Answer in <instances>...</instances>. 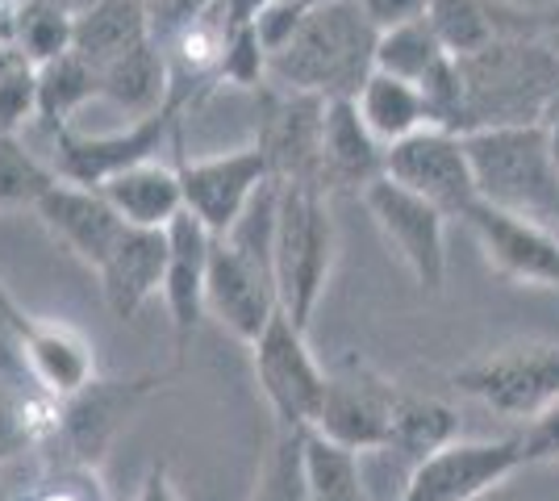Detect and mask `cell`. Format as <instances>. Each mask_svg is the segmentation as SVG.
Wrapping results in <instances>:
<instances>
[{"label": "cell", "mask_w": 559, "mask_h": 501, "mask_svg": "<svg viewBox=\"0 0 559 501\" xmlns=\"http://www.w3.org/2000/svg\"><path fill=\"white\" fill-rule=\"evenodd\" d=\"M376 29L359 0L309 9L293 38L267 55V84L284 93L350 100L376 72Z\"/></svg>", "instance_id": "1"}, {"label": "cell", "mask_w": 559, "mask_h": 501, "mask_svg": "<svg viewBox=\"0 0 559 501\" xmlns=\"http://www.w3.org/2000/svg\"><path fill=\"white\" fill-rule=\"evenodd\" d=\"M464 88V134L538 126L559 96V59L543 38H497L455 59Z\"/></svg>", "instance_id": "2"}, {"label": "cell", "mask_w": 559, "mask_h": 501, "mask_svg": "<svg viewBox=\"0 0 559 501\" xmlns=\"http://www.w3.org/2000/svg\"><path fill=\"white\" fill-rule=\"evenodd\" d=\"M467 159L485 205L531 217L559 235V164L547 126H497L464 134Z\"/></svg>", "instance_id": "3"}, {"label": "cell", "mask_w": 559, "mask_h": 501, "mask_svg": "<svg viewBox=\"0 0 559 501\" xmlns=\"http://www.w3.org/2000/svg\"><path fill=\"white\" fill-rule=\"evenodd\" d=\"M334 260H338V226L330 217V196L313 184H280L272 276H276L280 310L301 331H309L326 297Z\"/></svg>", "instance_id": "4"}, {"label": "cell", "mask_w": 559, "mask_h": 501, "mask_svg": "<svg viewBox=\"0 0 559 501\" xmlns=\"http://www.w3.org/2000/svg\"><path fill=\"white\" fill-rule=\"evenodd\" d=\"M447 381L489 414L526 427L559 402V343H513L455 368Z\"/></svg>", "instance_id": "5"}, {"label": "cell", "mask_w": 559, "mask_h": 501, "mask_svg": "<svg viewBox=\"0 0 559 501\" xmlns=\"http://www.w3.org/2000/svg\"><path fill=\"white\" fill-rule=\"evenodd\" d=\"M305 334L309 331L280 310L251 343L255 384L276 418V430H309L326 397V363L309 351Z\"/></svg>", "instance_id": "6"}, {"label": "cell", "mask_w": 559, "mask_h": 501, "mask_svg": "<svg viewBox=\"0 0 559 501\" xmlns=\"http://www.w3.org/2000/svg\"><path fill=\"white\" fill-rule=\"evenodd\" d=\"M396 393H401V384L350 351L334 368H326V397H322V409L309 430L355 455L384 452Z\"/></svg>", "instance_id": "7"}, {"label": "cell", "mask_w": 559, "mask_h": 501, "mask_svg": "<svg viewBox=\"0 0 559 501\" xmlns=\"http://www.w3.org/2000/svg\"><path fill=\"white\" fill-rule=\"evenodd\" d=\"M164 381L167 377H130V381L96 377L88 389L59 402V430L43 448V455L84 464V468H100V460L114 448L121 427L164 389Z\"/></svg>", "instance_id": "8"}, {"label": "cell", "mask_w": 559, "mask_h": 501, "mask_svg": "<svg viewBox=\"0 0 559 501\" xmlns=\"http://www.w3.org/2000/svg\"><path fill=\"white\" fill-rule=\"evenodd\" d=\"M180 114H185V105L167 100V109L142 121H126V130H114V134H80L75 126H63V130L50 134L55 139L50 167L68 184L100 189V184L114 180L117 171L146 164V159H159L167 139L180 134Z\"/></svg>", "instance_id": "9"}, {"label": "cell", "mask_w": 559, "mask_h": 501, "mask_svg": "<svg viewBox=\"0 0 559 501\" xmlns=\"http://www.w3.org/2000/svg\"><path fill=\"white\" fill-rule=\"evenodd\" d=\"M384 176L401 189L418 192L421 201H430L439 214H447V222L451 217L464 222L472 214V205H480L464 134H451L439 126H426L418 134H409L405 143L389 146Z\"/></svg>", "instance_id": "10"}, {"label": "cell", "mask_w": 559, "mask_h": 501, "mask_svg": "<svg viewBox=\"0 0 559 501\" xmlns=\"http://www.w3.org/2000/svg\"><path fill=\"white\" fill-rule=\"evenodd\" d=\"M364 210L372 214L376 230L389 251L405 263L421 293H443L447 285V214H439L418 192L401 189L389 176L364 189Z\"/></svg>", "instance_id": "11"}, {"label": "cell", "mask_w": 559, "mask_h": 501, "mask_svg": "<svg viewBox=\"0 0 559 501\" xmlns=\"http://www.w3.org/2000/svg\"><path fill=\"white\" fill-rule=\"evenodd\" d=\"M522 443L506 439H460L409 468L396 501H480L497 493L513 473H522Z\"/></svg>", "instance_id": "12"}, {"label": "cell", "mask_w": 559, "mask_h": 501, "mask_svg": "<svg viewBox=\"0 0 559 501\" xmlns=\"http://www.w3.org/2000/svg\"><path fill=\"white\" fill-rule=\"evenodd\" d=\"M176 171H180V189H185V210L213 239L230 235V226L255 201V192L272 180V167L255 143L205 155V159L176 155Z\"/></svg>", "instance_id": "13"}, {"label": "cell", "mask_w": 559, "mask_h": 501, "mask_svg": "<svg viewBox=\"0 0 559 501\" xmlns=\"http://www.w3.org/2000/svg\"><path fill=\"white\" fill-rule=\"evenodd\" d=\"M263 118L255 146L280 184H313L322 189V121L326 100L305 93H284L263 84Z\"/></svg>", "instance_id": "14"}, {"label": "cell", "mask_w": 559, "mask_h": 501, "mask_svg": "<svg viewBox=\"0 0 559 501\" xmlns=\"http://www.w3.org/2000/svg\"><path fill=\"white\" fill-rule=\"evenodd\" d=\"M485 263L501 281L526 288H559V235L531 217L506 214L497 205H472L464 217Z\"/></svg>", "instance_id": "15"}, {"label": "cell", "mask_w": 559, "mask_h": 501, "mask_svg": "<svg viewBox=\"0 0 559 501\" xmlns=\"http://www.w3.org/2000/svg\"><path fill=\"white\" fill-rule=\"evenodd\" d=\"M205 313L238 343H255L280 313L276 276L263 263L238 255L226 239H213L210 276H205Z\"/></svg>", "instance_id": "16"}, {"label": "cell", "mask_w": 559, "mask_h": 501, "mask_svg": "<svg viewBox=\"0 0 559 501\" xmlns=\"http://www.w3.org/2000/svg\"><path fill=\"white\" fill-rule=\"evenodd\" d=\"M213 235L197 217L180 214L167 226V272H164V306L171 322V351L176 368L185 363L197 326L205 318V276H210Z\"/></svg>", "instance_id": "17"}, {"label": "cell", "mask_w": 559, "mask_h": 501, "mask_svg": "<svg viewBox=\"0 0 559 501\" xmlns=\"http://www.w3.org/2000/svg\"><path fill=\"white\" fill-rule=\"evenodd\" d=\"M34 214H38V222L68 247L75 260L88 263L93 272L109 260V251L117 247V239L126 235V222H121V214L109 205L105 192L84 189V184H68V180H59V184L34 205Z\"/></svg>", "instance_id": "18"}, {"label": "cell", "mask_w": 559, "mask_h": 501, "mask_svg": "<svg viewBox=\"0 0 559 501\" xmlns=\"http://www.w3.org/2000/svg\"><path fill=\"white\" fill-rule=\"evenodd\" d=\"M167 272V230H134L126 226V235L117 239L109 260L96 267L100 297L117 322H134L142 306L164 293Z\"/></svg>", "instance_id": "19"}, {"label": "cell", "mask_w": 559, "mask_h": 501, "mask_svg": "<svg viewBox=\"0 0 559 501\" xmlns=\"http://www.w3.org/2000/svg\"><path fill=\"white\" fill-rule=\"evenodd\" d=\"M25 381L55 402H68L96 381V347L68 322L34 318L22 334Z\"/></svg>", "instance_id": "20"}, {"label": "cell", "mask_w": 559, "mask_h": 501, "mask_svg": "<svg viewBox=\"0 0 559 501\" xmlns=\"http://www.w3.org/2000/svg\"><path fill=\"white\" fill-rule=\"evenodd\" d=\"M389 146L364 126L355 100H326L322 121V192H355L364 196L368 184L384 176Z\"/></svg>", "instance_id": "21"}, {"label": "cell", "mask_w": 559, "mask_h": 501, "mask_svg": "<svg viewBox=\"0 0 559 501\" xmlns=\"http://www.w3.org/2000/svg\"><path fill=\"white\" fill-rule=\"evenodd\" d=\"M121 222L134 230H167L176 217L185 214V189L180 171L164 159H146L126 171H117L109 184H100Z\"/></svg>", "instance_id": "22"}, {"label": "cell", "mask_w": 559, "mask_h": 501, "mask_svg": "<svg viewBox=\"0 0 559 501\" xmlns=\"http://www.w3.org/2000/svg\"><path fill=\"white\" fill-rule=\"evenodd\" d=\"M426 22L447 55H455V59L485 50L497 38H543V29L526 17H506V9L497 0H430Z\"/></svg>", "instance_id": "23"}, {"label": "cell", "mask_w": 559, "mask_h": 501, "mask_svg": "<svg viewBox=\"0 0 559 501\" xmlns=\"http://www.w3.org/2000/svg\"><path fill=\"white\" fill-rule=\"evenodd\" d=\"M142 43H155L146 0H96L93 9L75 17V34H71V50L84 63H93L96 72L139 50Z\"/></svg>", "instance_id": "24"}, {"label": "cell", "mask_w": 559, "mask_h": 501, "mask_svg": "<svg viewBox=\"0 0 559 501\" xmlns=\"http://www.w3.org/2000/svg\"><path fill=\"white\" fill-rule=\"evenodd\" d=\"M451 443H460V409L435 393H418V389L401 384L384 452H396L414 468L426 455L443 452Z\"/></svg>", "instance_id": "25"}, {"label": "cell", "mask_w": 559, "mask_h": 501, "mask_svg": "<svg viewBox=\"0 0 559 501\" xmlns=\"http://www.w3.org/2000/svg\"><path fill=\"white\" fill-rule=\"evenodd\" d=\"M100 100L117 105L130 121H142L151 114L167 109L171 100V72H167V55L155 43H142L139 50L114 59L109 68H100Z\"/></svg>", "instance_id": "26"}, {"label": "cell", "mask_w": 559, "mask_h": 501, "mask_svg": "<svg viewBox=\"0 0 559 501\" xmlns=\"http://www.w3.org/2000/svg\"><path fill=\"white\" fill-rule=\"evenodd\" d=\"M59 430V402L43 389L0 381V473L22 464L25 455L43 452Z\"/></svg>", "instance_id": "27"}, {"label": "cell", "mask_w": 559, "mask_h": 501, "mask_svg": "<svg viewBox=\"0 0 559 501\" xmlns=\"http://www.w3.org/2000/svg\"><path fill=\"white\" fill-rule=\"evenodd\" d=\"M364 126L372 130L384 146L405 143L409 134H418L430 126V114H426V96H421L418 84H405L396 75L372 72L364 80V88L350 96Z\"/></svg>", "instance_id": "28"}, {"label": "cell", "mask_w": 559, "mask_h": 501, "mask_svg": "<svg viewBox=\"0 0 559 501\" xmlns=\"http://www.w3.org/2000/svg\"><path fill=\"white\" fill-rule=\"evenodd\" d=\"M447 59H455V55H447L426 17L380 29V38H376V72L396 75V80L418 84V88L443 68Z\"/></svg>", "instance_id": "29"}, {"label": "cell", "mask_w": 559, "mask_h": 501, "mask_svg": "<svg viewBox=\"0 0 559 501\" xmlns=\"http://www.w3.org/2000/svg\"><path fill=\"white\" fill-rule=\"evenodd\" d=\"M88 100H100V75L75 50L38 68V121H47L50 134L71 126Z\"/></svg>", "instance_id": "30"}, {"label": "cell", "mask_w": 559, "mask_h": 501, "mask_svg": "<svg viewBox=\"0 0 559 501\" xmlns=\"http://www.w3.org/2000/svg\"><path fill=\"white\" fill-rule=\"evenodd\" d=\"M305 480H309V501H368L359 455L313 430H305Z\"/></svg>", "instance_id": "31"}, {"label": "cell", "mask_w": 559, "mask_h": 501, "mask_svg": "<svg viewBox=\"0 0 559 501\" xmlns=\"http://www.w3.org/2000/svg\"><path fill=\"white\" fill-rule=\"evenodd\" d=\"M0 477L9 480V489H13L17 501H109L105 498V485H100V468L50 460V455H43V464L25 480H13L9 473H0Z\"/></svg>", "instance_id": "32"}, {"label": "cell", "mask_w": 559, "mask_h": 501, "mask_svg": "<svg viewBox=\"0 0 559 501\" xmlns=\"http://www.w3.org/2000/svg\"><path fill=\"white\" fill-rule=\"evenodd\" d=\"M71 34H75L71 13H63L50 0H25L17 25H13V47L22 50L34 68H47L71 50Z\"/></svg>", "instance_id": "33"}, {"label": "cell", "mask_w": 559, "mask_h": 501, "mask_svg": "<svg viewBox=\"0 0 559 501\" xmlns=\"http://www.w3.org/2000/svg\"><path fill=\"white\" fill-rule=\"evenodd\" d=\"M251 501H309L305 480V430H276L272 448L259 464Z\"/></svg>", "instance_id": "34"}, {"label": "cell", "mask_w": 559, "mask_h": 501, "mask_svg": "<svg viewBox=\"0 0 559 501\" xmlns=\"http://www.w3.org/2000/svg\"><path fill=\"white\" fill-rule=\"evenodd\" d=\"M55 184L59 176L47 159H38L22 139L0 134V210H22V205L34 210Z\"/></svg>", "instance_id": "35"}, {"label": "cell", "mask_w": 559, "mask_h": 501, "mask_svg": "<svg viewBox=\"0 0 559 501\" xmlns=\"http://www.w3.org/2000/svg\"><path fill=\"white\" fill-rule=\"evenodd\" d=\"M222 84H230V88H263L267 84V47L259 43L255 25L230 29L217 75H213V88H222Z\"/></svg>", "instance_id": "36"}, {"label": "cell", "mask_w": 559, "mask_h": 501, "mask_svg": "<svg viewBox=\"0 0 559 501\" xmlns=\"http://www.w3.org/2000/svg\"><path fill=\"white\" fill-rule=\"evenodd\" d=\"M38 118V68L29 59H17L0 75V134L17 139L25 121Z\"/></svg>", "instance_id": "37"}, {"label": "cell", "mask_w": 559, "mask_h": 501, "mask_svg": "<svg viewBox=\"0 0 559 501\" xmlns=\"http://www.w3.org/2000/svg\"><path fill=\"white\" fill-rule=\"evenodd\" d=\"M217 0H146V13H151V38L155 47L164 50L176 34H185L192 22H201Z\"/></svg>", "instance_id": "38"}, {"label": "cell", "mask_w": 559, "mask_h": 501, "mask_svg": "<svg viewBox=\"0 0 559 501\" xmlns=\"http://www.w3.org/2000/svg\"><path fill=\"white\" fill-rule=\"evenodd\" d=\"M518 443H522V464L526 468L531 464H559V402L547 414H538L535 422H526Z\"/></svg>", "instance_id": "39"}, {"label": "cell", "mask_w": 559, "mask_h": 501, "mask_svg": "<svg viewBox=\"0 0 559 501\" xmlns=\"http://www.w3.org/2000/svg\"><path fill=\"white\" fill-rule=\"evenodd\" d=\"M426 4H430V0H359L364 17H368L376 29H393V25L418 22V17H426Z\"/></svg>", "instance_id": "40"}, {"label": "cell", "mask_w": 559, "mask_h": 501, "mask_svg": "<svg viewBox=\"0 0 559 501\" xmlns=\"http://www.w3.org/2000/svg\"><path fill=\"white\" fill-rule=\"evenodd\" d=\"M134 501H180V489L167 473V464H151V473L142 477V489Z\"/></svg>", "instance_id": "41"}, {"label": "cell", "mask_w": 559, "mask_h": 501, "mask_svg": "<svg viewBox=\"0 0 559 501\" xmlns=\"http://www.w3.org/2000/svg\"><path fill=\"white\" fill-rule=\"evenodd\" d=\"M217 4H222L226 25H230V29H242V25H255L276 0H217Z\"/></svg>", "instance_id": "42"}, {"label": "cell", "mask_w": 559, "mask_h": 501, "mask_svg": "<svg viewBox=\"0 0 559 501\" xmlns=\"http://www.w3.org/2000/svg\"><path fill=\"white\" fill-rule=\"evenodd\" d=\"M22 4L25 0H0V43H13V25H17Z\"/></svg>", "instance_id": "43"}, {"label": "cell", "mask_w": 559, "mask_h": 501, "mask_svg": "<svg viewBox=\"0 0 559 501\" xmlns=\"http://www.w3.org/2000/svg\"><path fill=\"white\" fill-rule=\"evenodd\" d=\"M543 43H547L551 55L559 59V9H556V17H547V25H543Z\"/></svg>", "instance_id": "44"}, {"label": "cell", "mask_w": 559, "mask_h": 501, "mask_svg": "<svg viewBox=\"0 0 559 501\" xmlns=\"http://www.w3.org/2000/svg\"><path fill=\"white\" fill-rule=\"evenodd\" d=\"M50 4H59V9H63V13H71V17H80V13H84V9H93L96 0H50Z\"/></svg>", "instance_id": "45"}, {"label": "cell", "mask_w": 559, "mask_h": 501, "mask_svg": "<svg viewBox=\"0 0 559 501\" xmlns=\"http://www.w3.org/2000/svg\"><path fill=\"white\" fill-rule=\"evenodd\" d=\"M293 4H301V9H322V4H343V0H293Z\"/></svg>", "instance_id": "46"}, {"label": "cell", "mask_w": 559, "mask_h": 501, "mask_svg": "<svg viewBox=\"0 0 559 501\" xmlns=\"http://www.w3.org/2000/svg\"><path fill=\"white\" fill-rule=\"evenodd\" d=\"M0 501H17V498H13V489H9V480H4V477H0Z\"/></svg>", "instance_id": "47"}, {"label": "cell", "mask_w": 559, "mask_h": 501, "mask_svg": "<svg viewBox=\"0 0 559 501\" xmlns=\"http://www.w3.org/2000/svg\"><path fill=\"white\" fill-rule=\"evenodd\" d=\"M480 501H506V498H497V493H489V498H480Z\"/></svg>", "instance_id": "48"}]
</instances>
